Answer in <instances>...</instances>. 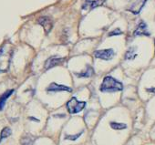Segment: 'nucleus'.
<instances>
[{
  "instance_id": "obj_1",
  "label": "nucleus",
  "mask_w": 155,
  "mask_h": 145,
  "mask_svg": "<svg viewBox=\"0 0 155 145\" xmlns=\"http://www.w3.org/2000/svg\"><path fill=\"white\" fill-rule=\"evenodd\" d=\"M13 54V48L9 43L5 44L0 49V72L8 69Z\"/></svg>"
},
{
  "instance_id": "obj_2",
  "label": "nucleus",
  "mask_w": 155,
  "mask_h": 145,
  "mask_svg": "<svg viewBox=\"0 0 155 145\" xmlns=\"http://www.w3.org/2000/svg\"><path fill=\"white\" fill-rule=\"evenodd\" d=\"M100 90L101 92H116L122 91L123 85L111 76H107L104 78Z\"/></svg>"
},
{
  "instance_id": "obj_3",
  "label": "nucleus",
  "mask_w": 155,
  "mask_h": 145,
  "mask_svg": "<svg viewBox=\"0 0 155 145\" xmlns=\"http://www.w3.org/2000/svg\"><path fill=\"white\" fill-rule=\"evenodd\" d=\"M85 107H86V102L85 101H78L77 98H75V97L71 98L70 101H68V103H67V109H68V111L70 114L79 113Z\"/></svg>"
},
{
  "instance_id": "obj_4",
  "label": "nucleus",
  "mask_w": 155,
  "mask_h": 145,
  "mask_svg": "<svg viewBox=\"0 0 155 145\" xmlns=\"http://www.w3.org/2000/svg\"><path fill=\"white\" fill-rule=\"evenodd\" d=\"M147 0H130L128 6V10L135 15L139 14L145 5Z\"/></svg>"
},
{
  "instance_id": "obj_5",
  "label": "nucleus",
  "mask_w": 155,
  "mask_h": 145,
  "mask_svg": "<svg viewBox=\"0 0 155 145\" xmlns=\"http://www.w3.org/2000/svg\"><path fill=\"white\" fill-rule=\"evenodd\" d=\"M94 55L97 58H101V59H104V60H110L115 56V52L112 48L101 49V50H97L94 53Z\"/></svg>"
},
{
  "instance_id": "obj_6",
  "label": "nucleus",
  "mask_w": 155,
  "mask_h": 145,
  "mask_svg": "<svg viewBox=\"0 0 155 145\" xmlns=\"http://www.w3.org/2000/svg\"><path fill=\"white\" fill-rule=\"evenodd\" d=\"M47 91L48 92H61V91L71 92L72 89L70 87L66 86V85H61V84H58V83L52 82L47 88Z\"/></svg>"
},
{
  "instance_id": "obj_7",
  "label": "nucleus",
  "mask_w": 155,
  "mask_h": 145,
  "mask_svg": "<svg viewBox=\"0 0 155 145\" xmlns=\"http://www.w3.org/2000/svg\"><path fill=\"white\" fill-rule=\"evenodd\" d=\"M105 2V0H83V9H92L99 6H101Z\"/></svg>"
},
{
  "instance_id": "obj_8",
  "label": "nucleus",
  "mask_w": 155,
  "mask_h": 145,
  "mask_svg": "<svg viewBox=\"0 0 155 145\" xmlns=\"http://www.w3.org/2000/svg\"><path fill=\"white\" fill-rule=\"evenodd\" d=\"M38 24H40L44 28L46 33H49L50 32V30L52 28V26H53V23H52V20L49 18L42 17V18H38Z\"/></svg>"
},
{
  "instance_id": "obj_9",
  "label": "nucleus",
  "mask_w": 155,
  "mask_h": 145,
  "mask_svg": "<svg viewBox=\"0 0 155 145\" xmlns=\"http://www.w3.org/2000/svg\"><path fill=\"white\" fill-rule=\"evenodd\" d=\"M63 61H64V59L61 58H58V57H51V58H49L46 61V63H45V68L46 69H49L51 68H54L55 66H58V65L61 64Z\"/></svg>"
},
{
  "instance_id": "obj_10",
  "label": "nucleus",
  "mask_w": 155,
  "mask_h": 145,
  "mask_svg": "<svg viewBox=\"0 0 155 145\" xmlns=\"http://www.w3.org/2000/svg\"><path fill=\"white\" fill-rule=\"evenodd\" d=\"M135 36H150V33L147 28V25L144 22H140L134 31Z\"/></svg>"
},
{
  "instance_id": "obj_11",
  "label": "nucleus",
  "mask_w": 155,
  "mask_h": 145,
  "mask_svg": "<svg viewBox=\"0 0 155 145\" xmlns=\"http://www.w3.org/2000/svg\"><path fill=\"white\" fill-rule=\"evenodd\" d=\"M13 92H14V90H9V91H6L1 97H0V110H2L4 109L8 99L13 94Z\"/></svg>"
},
{
  "instance_id": "obj_12",
  "label": "nucleus",
  "mask_w": 155,
  "mask_h": 145,
  "mask_svg": "<svg viewBox=\"0 0 155 145\" xmlns=\"http://www.w3.org/2000/svg\"><path fill=\"white\" fill-rule=\"evenodd\" d=\"M34 140H35L34 138L31 135L28 134V135H25L24 137H22L20 142H21V145H33Z\"/></svg>"
},
{
  "instance_id": "obj_13",
  "label": "nucleus",
  "mask_w": 155,
  "mask_h": 145,
  "mask_svg": "<svg viewBox=\"0 0 155 145\" xmlns=\"http://www.w3.org/2000/svg\"><path fill=\"white\" fill-rule=\"evenodd\" d=\"M76 75L79 78H90L93 75V68H88L85 71H82L81 73H76Z\"/></svg>"
},
{
  "instance_id": "obj_14",
  "label": "nucleus",
  "mask_w": 155,
  "mask_h": 145,
  "mask_svg": "<svg viewBox=\"0 0 155 145\" xmlns=\"http://www.w3.org/2000/svg\"><path fill=\"white\" fill-rule=\"evenodd\" d=\"M11 133H12V130H11L10 128H8V127L4 128V129L2 130L1 133H0V142H1L3 140L8 138V137L11 135Z\"/></svg>"
},
{
  "instance_id": "obj_15",
  "label": "nucleus",
  "mask_w": 155,
  "mask_h": 145,
  "mask_svg": "<svg viewBox=\"0 0 155 145\" xmlns=\"http://www.w3.org/2000/svg\"><path fill=\"white\" fill-rule=\"evenodd\" d=\"M110 127L113 130H124L127 128V125L124 123H120V122H116V121H111L110 123Z\"/></svg>"
},
{
  "instance_id": "obj_16",
  "label": "nucleus",
  "mask_w": 155,
  "mask_h": 145,
  "mask_svg": "<svg viewBox=\"0 0 155 145\" xmlns=\"http://www.w3.org/2000/svg\"><path fill=\"white\" fill-rule=\"evenodd\" d=\"M136 56H137V54H136V51H135V48H130L127 51V53L125 55V58L126 59H133Z\"/></svg>"
},
{
  "instance_id": "obj_17",
  "label": "nucleus",
  "mask_w": 155,
  "mask_h": 145,
  "mask_svg": "<svg viewBox=\"0 0 155 145\" xmlns=\"http://www.w3.org/2000/svg\"><path fill=\"white\" fill-rule=\"evenodd\" d=\"M82 134V131L79 134H74V135H66L65 136V139L66 140H76L78 138H79L81 135Z\"/></svg>"
},
{
  "instance_id": "obj_18",
  "label": "nucleus",
  "mask_w": 155,
  "mask_h": 145,
  "mask_svg": "<svg viewBox=\"0 0 155 145\" xmlns=\"http://www.w3.org/2000/svg\"><path fill=\"white\" fill-rule=\"evenodd\" d=\"M121 33H122V32H121V31H120V30L119 28H117V29H115L114 31L110 32V33L109 35H110V36H113V35L115 36V35H120V34H121Z\"/></svg>"
},
{
  "instance_id": "obj_19",
  "label": "nucleus",
  "mask_w": 155,
  "mask_h": 145,
  "mask_svg": "<svg viewBox=\"0 0 155 145\" xmlns=\"http://www.w3.org/2000/svg\"><path fill=\"white\" fill-rule=\"evenodd\" d=\"M149 92H152V93H155V89H153V88H151V89H148L147 90Z\"/></svg>"
},
{
  "instance_id": "obj_20",
  "label": "nucleus",
  "mask_w": 155,
  "mask_h": 145,
  "mask_svg": "<svg viewBox=\"0 0 155 145\" xmlns=\"http://www.w3.org/2000/svg\"><path fill=\"white\" fill-rule=\"evenodd\" d=\"M154 44H155V42H154Z\"/></svg>"
}]
</instances>
